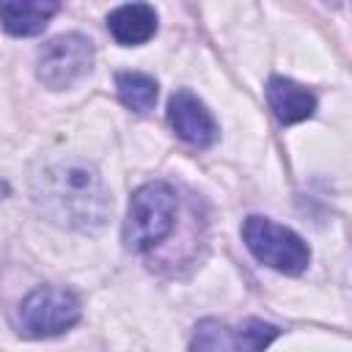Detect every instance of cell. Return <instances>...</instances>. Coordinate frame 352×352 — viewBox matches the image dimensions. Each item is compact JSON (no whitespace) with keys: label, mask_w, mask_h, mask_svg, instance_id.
<instances>
[{"label":"cell","mask_w":352,"mask_h":352,"mask_svg":"<svg viewBox=\"0 0 352 352\" xmlns=\"http://www.w3.org/2000/svg\"><path fill=\"white\" fill-rule=\"evenodd\" d=\"M38 209L58 226L96 231L110 214V192L99 170L88 162H55L33 179Z\"/></svg>","instance_id":"1"},{"label":"cell","mask_w":352,"mask_h":352,"mask_svg":"<svg viewBox=\"0 0 352 352\" xmlns=\"http://www.w3.org/2000/svg\"><path fill=\"white\" fill-rule=\"evenodd\" d=\"M176 190L168 182H146L129 198V212L124 220V242L129 250L143 253L160 245L176 223Z\"/></svg>","instance_id":"2"},{"label":"cell","mask_w":352,"mask_h":352,"mask_svg":"<svg viewBox=\"0 0 352 352\" xmlns=\"http://www.w3.org/2000/svg\"><path fill=\"white\" fill-rule=\"evenodd\" d=\"M242 239L261 264L283 275H300L311 261V250L297 231L261 214H250L245 220Z\"/></svg>","instance_id":"3"},{"label":"cell","mask_w":352,"mask_h":352,"mask_svg":"<svg viewBox=\"0 0 352 352\" xmlns=\"http://www.w3.org/2000/svg\"><path fill=\"white\" fill-rule=\"evenodd\" d=\"M80 322V302L72 292L58 286L33 289L19 305V333L28 338L60 336Z\"/></svg>","instance_id":"4"},{"label":"cell","mask_w":352,"mask_h":352,"mask_svg":"<svg viewBox=\"0 0 352 352\" xmlns=\"http://www.w3.org/2000/svg\"><path fill=\"white\" fill-rule=\"evenodd\" d=\"M278 336L280 327L264 319H245L239 324L204 319L195 324L190 352H264Z\"/></svg>","instance_id":"5"},{"label":"cell","mask_w":352,"mask_h":352,"mask_svg":"<svg viewBox=\"0 0 352 352\" xmlns=\"http://www.w3.org/2000/svg\"><path fill=\"white\" fill-rule=\"evenodd\" d=\"M94 66V44L82 33H63L38 50V80L47 88H69Z\"/></svg>","instance_id":"6"},{"label":"cell","mask_w":352,"mask_h":352,"mask_svg":"<svg viewBox=\"0 0 352 352\" xmlns=\"http://www.w3.org/2000/svg\"><path fill=\"white\" fill-rule=\"evenodd\" d=\"M168 121L173 126V132L195 146V148H206L217 140V124L214 116L206 110V104L192 94V91H176L168 102Z\"/></svg>","instance_id":"7"},{"label":"cell","mask_w":352,"mask_h":352,"mask_svg":"<svg viewBox=\"0 0 352 352\" xmlns=\"http://www.w3.org/2000/svg\"><path fill=\"white\" fill-rule=\"evenodd\" d=\"M267 102L280 124H300L316 113V96L289 77H270Z\"/></svg>","instance_id":"8"},{"label":"cell","mask_w":352,"mask_h":352,"mask_svg":"<svg viewBox=\"0 0 352 352\" xmlns=\"http://www.w3.org/2000/svg\"><path fill=\"white\" fill-rule=\"evenodd\" d=\"M58 11L55 0H6L0 3V25L11 36H38Z\"/></svg>","instance_id":"9"},{"label":"cell","mask_w":352,"mask_h":352,"mask_svg":"<svg viewBox=\"0 0 352 352\" xmlns=\"http://www.w3.org/2000/svg\"><path fill=\"white\" fill-rule=\"evenodd\" d=\"M113 38L124 47L146 44L157 33V11L148 3H124L107 16Z\"/></svg>","instance_id":"10"},{"label":"cell","mask_w":352,"mask_h":352,"mask_svg":"<svg viewBox=\"0 0 352 352\" xmlns=\"http://www.w3.org/2000/svg\"><path fill=\"white\" fill-rule=\"evenodd\" d=\"M121 102L135 113H148L157 104V80L143 72H121L116 77Z\"/></svg>","instance_id":"11"},{"label":"cell","mask_w":352,"mask_h":352,"mask_svg":"<svg viewBox=\"0 0 352 352\" xmlns=\"http://www.w3.org/2000/svg\"><path fill=\"white\" fill-rule=\"evenodd\" d=\"M8 195V184H6V179H0V201Z\"/></svg>","instance_id":"12"}]
</instances>
